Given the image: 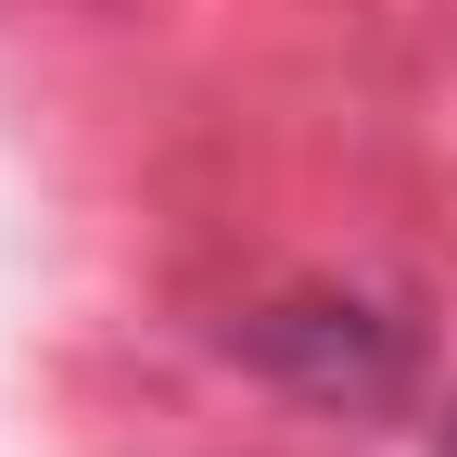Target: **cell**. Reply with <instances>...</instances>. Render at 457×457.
<instances>
[{
  "label": "cell",
  "mask_w": 457,
  "mask_h": 457,
  "mask_svg": "<svg viewBox=\"0 0 457 457\" xmlns=\"http://www.w3.org/2000/svg\"><path fill=\"white\" fill-rule=\"evenodd\" d=\"M445 457H457V420H445Z\"/></svg>",
  "instance_id": "cell-2"
},
{
  "label": "cell",
  "mask_w": 457,
  "mask_h": 457,
  "mask_svg": "<svg viewBox=\"0 0 457 457\" xmlns=\"http://www.w3.org/2000/svg\"><path fill=\"white\" fill-rule=\"evenodd\" d=\"M279 330H305V381L318 394H381L394 381V330L369 305H279Z\"/></svg>",
  "instance_id": "cell-1"
}]
</instances>
